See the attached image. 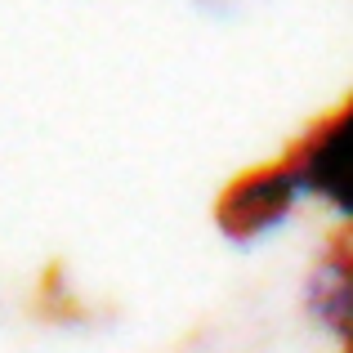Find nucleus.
<instances>
[{
    "label": "nucleus",
    "instance_id": "nucleus-1",
    "mask_svg": "<svg viewBox=\"0 0 353 353\" xmlns=\"http://www.w3.org/2000/svg\"><path fill=\"white\" fill-rule=\"evenodd\" d=\"M286 157L309 192V206L331 210L340 228H353V85Z\"/></svg>",
    "mask_w": 353,
    "mask_h": 353
},
{
    "label": "nucleus",
    "instance_id": "nucleus-2",
    "mask_svg": "<svg viewBox=\"0 0 353 353\" xmlns=\"http://www.w3.org/2000/svg\"><path fill=\"white\" fill-rule=\"evenodd\" d=\"M309 206L300 174H295L291 157H277L268 165L246 170L219 201V224L233 241H259L273 237L291 224L300 210Z\"/></svg>",
    "mask_w": 353,
    "mask_h": 353
},
{
    "label": "nucleus",
    "instance_id": "nucleus-3",
    "mask_svg": "<svg viewBox=\"0 0 353 353\" xmlns=\"http://www.w3.org/2000/svg\"><path fill=\"white\" fill-rule=\"evenodd\" d=\"M304 309L340 349L353 345V228H340L318 250L304 277Z\"/></svg>",
    "mask_w": 353,
    "mask_h": 353
},
{
    "label": "nucleus",
    "instance_id": "nucleus-4",
    "mask_svg": "<svg viewBox=\"0 0 353 353\" xmlns=\"http://www.w3.org/2000/svg\"><path fill=\"white\" fill-rule=\"evenodd\" d=\"M340 353H353V345H349V349H340Z\"/></svg>",
    "mask_w": 353,
    "mask_h": 353
}]
</instances>
